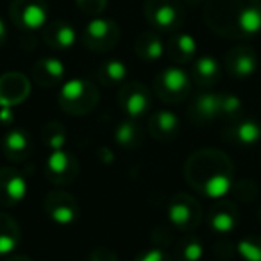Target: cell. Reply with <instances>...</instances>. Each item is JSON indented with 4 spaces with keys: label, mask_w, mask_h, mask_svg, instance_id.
<instances>
[{
    "label": "cell",
    "mask_w": 261,
    "mask_h": 261,
    "mask_svg": "<svg viewBox=\"0 0 261 261\" xmlns=\"http://www.w3.org/2000/svg\"><path fill=\"white\" fill-rule=\"evenodd\" d=\"M204 22L222 38H252L261 33V0H206Z\"/></svg>",
    "instance_id": "cell-1"
},
{
    "label": "cell",
    "mask_w": 261,
    "mask_h": 261,
    "mask_svg": "<svg viewBox=\"0 0 261 261\" xmlns=\"http://www.w3.org/2000/svg\"><path fill=\"white\" fill-rule=\"evenodd\" d=\"M185 179L195 192L210 199H222L232 188L234 167L225 152L207 147L195 150L186 160Z\"/></svg>",
    "instance_id": "cell-2"
},
{
    "label": "cell",
    "mask_w": 261,
    "mask_h": 261,
    "mask_svg": "<svg viewBox=\"0 0 261 261\" xmlns=\"http://www.w3.org/2000/svg\"><path fill=\"white\" fill-rule=\"evenodd\" d=\"M98 93L97 86L91 81L86 79H70L61 86L59 91V108L72 116H84L91 113L98 104Z\"/></svg>",
    "instance_id": "cell-3"
},
{
    "label": "cell",
    "mask_w": 261,
    "mask_h": 261,
    "mask_svg": "<svg viewBox=\"0 0 261 261\" xmlns=\"http://www.w3.org/2000/svg\"><path fill=\"white\" fill-rule=\"evenodd\" d=\"M154 91L165 104H179L192 91V77L181 66H167L154 79Z\"/></svg>",
    "instance_id": "cell-4"
},
{
    "label": "cell",
    "mask_w": 261,
    "mask_h": 261,
    "mask_svg": "<svg viewBox=\"0 0 261 261\" xmlns=\"http://www.w3.org/2000/svg\"><path fill=\"white\" fill-rule=\"evenodd\" d=\"M120 25L111 18L93 16L83 31V45L91 52H109L120 43Z\"/></svg>",
    "instance_id": "cell-5"
},
{
    "label": "cell",
    "mask_w": 261,
    "mask_h": 261,
    "mask_svg": "<svg viewBox=\"0 0 261 261\" xmlns=\"http://www.w3.org/2000/svg\"><path fill=\"white\" fill-rule=\"evenodd\" d=\"M145 18L156 31L175 33L185 22V8L179 0H145Z\"/></svg>",
    "instance_id": "cell-6"
},
{
    "label": "cell",
    "mask_w": 261,
    "mask_h": 261,
    "mask_svg": "<svg viewBox=\"0 0 261 261\" xmlns=\"http://www.w3.org/2000/svg\"><path fill=\"white\" fill-rule=\"evenodd\" d=\"M168 220L181 232H193L202 222L200 202L190 193H175L168 204Z\"/></svg>",
    "instance_id": "cell-7"
},
{
    "label": "cell",
    "mask_w": 261,
    "mask_h": 261,
    "mask_svg": "<svg viewBox=\"0 0 261 261\" xmlns=\"http://www.w3.org/2000/svg\"><path fill=\"white\" fill-rule=\"evenodd\" d=\"M11 22L22 31H38L47 25V0H11L9 6Z\"/></svg>",
    "instance_id": "cell-8"
},
{
    "label": "cell",
    "mask_w": 261,
    "mask_h": 261,
    "mask_svg": "<svg viewBox=\"0 0 261 261\" xmlns=\"http://www.w3.org/2000/svg\"><path fill=\"white\" fill-rule=\"evenodd\" d=\"M79 161L72 152L65 149L50 150L45 163V177L54 186H68L79 177Z\"/></svg>",
    "instance_id": "cell-9"
},
{
    "label": "cell",
    "mask_w": 261,
    "mask_h": 261,
    "mask_svg": "<svg viewBox=\"0 0 261 261\" xmlns=\"http://www.w3.org/2000/svg\"><path fill=\"white\" fill-rule=\"evenodd\" d=\"M118 106L127 118L140 120L152 106V95L145 84L138 81L123 83L118 90Z\"/></svg>",
    "instance_id": "cell-10"
},
{
    "label": "cell",
    "mask_w": 261,
    "mask_h": 261,
    "mask_svg": "<svg viewBox=\"0 0 261 261\" xmlns=\"http://www.w3.org/2000/svg\"><path fill=\"white\" fill-rule=\"evenodd\" d=\"M45 213L59 225H70L79 218V202L65 190H50L43 200Z\"/></svg>",
    "instance_id": "cell-11"
},
{
    "label": "cell",
    "mask_w": 261,
    "mask_h": 261,
    "mask_svg": "<svg viewBox=\"0 0 261 261\" xmlns=\"http://www.w3.org/2000/svg\"><path fill=\"white\" fill-rule=\"evenodd\" d=\"M222 140L240 149H250L261 140V123L250 116H240L222 129Z\"/></svg>",
    "instance_id": "cell-12"
},
{
    "label": "cell",
    "mask_w": 261,
    "mask_h": 261,
    "mask_svg": "<svg viewBox=\"0 0 261 261\" xmlns=\"http://www.w3.org/2000/svg\"><path fill=\"white\" fill-rule=\"evenodd\" d=\"M27 193V181L15 167L0 168V206L15 207Z\"/></svg>",
    "instance_id": "cell-13"
},
{
    "label": "cell",
    "mask_w": 261,
    "mask_h": 261,
    "mask_svg": "<svg viewBox=\"0 0 261 261\" xmlns=\"http://www.w3.org/2000/svg\"><path fill=\"white\" fill-rule=\"evenodd\" d=\"M31 93V81L20 72L0 75V108L20 106Z\"/></svg>",
    "instance_id": "cell-14"
},
{
    "label": "cell",
    "mask_w": 261,
    "mask_h": 261,
    "mask_svg": "<svg viewBox=\"0 0 261 261\" xmlns=\"http://www.w3.org/2000/svg\"><path fill=\"white\" fill-rule=\"evenodd\" d=\"M225 70L234 79H249L257 70V54L249 45H236L225 54Z\"/></svg>",
    "instance_id": "cell-15"
},
{
    "label": "cell",
    "mask_w": 261,
    "mask_h": 261,
    "mask_svg": "<svg viewBox=\"0 0 261 261\" xmlns=\"http://www.w3.org/2000/svg\"><path fill=\"white\" fill-rule=\"evenodd\" d=\"M207 225L217 234H229L236 229L240 222V211L238 206L231 200H220L213 204L207 213Z\"/></svg>",
    "instance_id": "cell-16"
},
{
    "label": "cell",
    "mask_w": 261,
    "mask_h": 261,
    "mask_svg": "<svg viewBox=\"0 0 261 261\" xmlns=\"http://www.w3.org/2000/svg\"><path fill=\"white\" fill-rule=\"evenodd\" d=\"M147 130L158 142H172L177 138L179 130H181V122H179L175 113L168 111V109H161L149 118Z\"/></svg>",
    "instance_id": "cell-17"
},
{
    "label": "cell",
    "mask_w": 261,
    "mask_h": 261,
    "mask_svg": "<svg viewBox=\"0 0 261 261\" xmlns=\"http://www.w3.org/2000/svg\"><path fill=\"white\" fill-rule=\"evenodd\" d=\"M188 116L195 125H210L218 118V93L200 91L188 108Z\"/></svg>",
    "instance_id": "cell-18"
},
{
    "label": "cell",
    "mask_w": 261,
    "mask_h": 261,
    "mask_svg": "<svg viewBox=\"0 0 261 261\" xmlns=\"http://www.w3.org/2000/svg\"><path fill=\"white\" fill-rule=\"evenodd\" d=\"M65 65L56 58L38 59L31 68V77L41 88H56L65 79Z\"/></svg>",
    "instance_id": "cell-19"
},
{
    "label": "cell",
    "mask_w": 261,
    "mask_h": 261,
    "mask_svg": "<svg viewBox=\"0 0 261 261\" xmlns=\"http://www.w3.org/2000/svg\"><path fill=\"white\" fill-rule=\"evenodd\" d=\"M43 41L52 50H68L75 45L77 33L65 20H54L43 27Z\"/></svg>",
    "instance_id": "cell-20"
},
{
    "label": "cell",
    "mask_w": 261,
    "mask_h": 261,
    "mask_svg": "<svg viewBox=\"0 0 261 261\" xmlns=\"http://www.w3.org/2000/svg\"><path fill=\"white\" fill-rule=\"evenodd\" d=\"M0 147H2V154L9 161L20 163V161H25L31 156L33 142H31L29 135L23 129H13L4 135V138L0 142Z\"/></svg>",
    "instance_id": "cell-21"
},
{
    "label": "cell",
    "mask_w": 261,
    "mask_h": 261,
    "mask_svg": "<svg viewBox=\"0 0 261 261\" xmlns=\"http://www.w3.org/2000/svg\"><path fill=\"white\" fill-rule=\"evenodd\" d=\"M165 54L175 63V65H185L192 63L197 54V41L188 33H174L168 41L165 43Z\"/></svg>",
    "instance_id": "cell-22"
},
{
    "label": "cell",
    "mask_w": 261,
    "mask_h": 261,
    "mask_svg": "<svg viewBox=\"0 0 261 261\" xmlns=\"http://www.w3.org/2000/svg\"><path fill=\"white\" fill-rule=\"evenodd\" d=\"M190 77L199 88H211L220 81V65L211 56H200L193 61Z\"/></svg>",
    "instance_id": "cell-23"
},
{
    "label": "cell",
    "mask_w": 261,
    "mask_h": 261,
    "mask_svg": "<svg viewBox=\"0 0 261 261\" xmlns=\"http://www.w3.org/2000/svg\"><path fill=\"white\" fill-rule=\"evenodd\" d=\"M115 142L122 147L123 150H136L145 142V133H143L140 120L127 118L122 120L115 127Z\"/></svg>",
    "instance_id": "cell-24"
},
{
    "label": "cell",
    "mask_w": 261,
    "mask_h": 261,
    "mask_svg": "<svg viewBox=\"0 0 261 261\" xmlns=\"http://www.w3.org/2000/svg\"><path fill=\"white\" fill-rule=\"evenodd\" d=\"M135 54L145 63H156L163 58L165 43L158 33L145 31L138 34V38L135 40Z\"/></svg>",
    "instance_id": "cell-25"
},
{
    "label": "cell",
    "mask_w": 261,
    "mask_h": 261,
    "mask_svg": "<svg viewBox=\"0 0 261 261\" xmlns=\"http://www.w3.org/2000/svg\"><path fill=\"white\" fill-rule=\"evenodd\" d=\"M22 238V229L18 222L8 213L0 211V256L9 254L18 247Z\"/></svg>",
    "instance_id": "cell-26"
},
{
    "label": "cell",
    "mask_w": 261,
    "mask_h": 261,
    "mask_svg": "<svg viewBox=\"0 0 261 261\" xmlns=\"http://www.w3.org/2000/svg\"><path fill=\"white\" fill-rule=\"evenodd\" d=\"M204 254V243L199 236L186 234L174 245L172 261H200Z\"/></svg>",
    "instance_id": "cell-27"
},
{
    "label": "cell",
    "mask_w": 261,
    "mask_h": 261,
    "mask_svg": "<svg viewBox=\"0 0 261 261\" xmlns=\"http://www.w3.org/2000/svg\"><path fill=\"white\" fill-rule=\"evenodd\" d=\"M97 79L108 88L125 83L127 79L125 63L120 61V59H108V61H104L97 68Z\"/></svg>",
    "instance_id": "cell-28"
},
{
    "label": "cell",
    "mask_w": 261,
    "mask_h": 261,
    "mask_svg": "<svg viewBox=\"0 0 261 261\" xmlns=\"http://www.w3.org/2000/svg\"><path fill=\"white\" fill-rule=\"evenodd\" d=\"M243 115V104L232 93H218V118L224 122H234Z\"/></svg>",
    "instance_id": "cell-29"
},
{
    "label": "cell",
    "mask_w": 261,
    "mask_h": 261,
    "mask_svg": "<svg viewBox=\"0 0 261 261\" xmlns=\"http://www.w3.org/2000/svg\"><path fill=\"white\" fill-rule=\"evenodd\" d=\"M41 138H43V143L48 147L50 150H59V149H65V143H66V129L63 123L56 122H47L41 130Z\"/></svg>",
    "instance_id": "cell-30"
},
{
    "label": "cell",
    "mask_w": 261,
    "mask_h": 261,
    "mask_svg": "<svg viewBox=\"0 0 261 261\" xmlns=\"http://www.w3.org/2000/svg\"><path fill=\"white\" fill-rule=\"evenodd\" d=\"M236 252L243 261H261V236H247L236 245Z\"/></svg>",
    "instance_id": "cell-31"
},
{
    "label": "cell",
    "mask_w": 261,
    "mask_h": 261,
    "mask_svg": "<svg viewBox=\"0 0 261 261\" xmlns=\"http://www.w3.org/2000/svg\"><path fill=\"white\" fill-rule=\"evenodd\" d=\"M229 193H232V197L238 202H252L257 197V186L250 179H242V181L232 182V188Z\"/></svg>",
    "instance_id": "cell-32"
},
{
    "label": "cell",
    "mask_w": 261,
    "mask_h": 261,
    "mask_svg": "<svg viewBox=\"0 0 261 261\" xmlns=\"http://www.w3.org/2000/svg\"><path fill=\"white\" fill-rule=\"evenodd\" d=\"M81 13L88 16H98L108 8V0H75Z\"/></svg>",
    "instance_id": "cell-33"
},
{
    "label": "cell",
    "mask_w": 261,
    "mask_h": 261,
    "mask_svg": "<svg viewBox=\"0 0 261 261\" xmlns=\"http://www.w3.org/2000/svg\"><path fill=\"white\" fill-rule=\"evenodd\" d=\"M135 261H172V256H168L163 249L158 247H150V249L143 250L136 256Z\"/></svg>",
    "instance_id": "cell-34"
},
{
    "label": "cell",
    "mask_w": 261,
    "mask_h": 261,
    "mask_svg": "<svg viewBox=\"0 0 261 261\" xmlns=\"http://www.w3.org/2000/svg\"><path fill=\"white\" fill-rule=\"evenodd\" d=\"M88 261H118V254L109 247H95L88 256Z\"/></svg>",
    "instance_id": "cell-35"
},
{
    "label": "cell",
    "mask_w": 261,
    "mask_h": 261,
    "mask_svg": "<svg viewBox=\"0 0 261 261\" xmlns=\"http://www.w3.org/2000/svg\"><path fill=\"white\" fill-rule=\"evenodd\" d=\"M234 247L231 245L229 242H217L215 243V247H213V252H215V256L218 257V259H224V261H227V259H231L232 256H234Z\"/></svg>",
    "instance_id": "cell-36"
},
{
    "label": "cell",
    "mask_w": 261,
    "mask_h": 261,
    "mask_svg": "<svg viewBox=\"0 0 261 261\" xmlns=\"http://www.w3.org/2000/svg\"><path fill=\"white\" fill-rule=\"evenodd\" d=\"M13 120V108H2L0 111V122L9 123Z\"/></svg>",
    "instance_id": "cell-37"
},
{
    "label": "cell",
    "mask_w": 261,
    "mask_h": 261,
    "mask_svg": "<svg viewBox=\"0 0 261 261\" xmlns=\"http://www.w3.org/2000/svg\"><path fill=\"white\" fill-rule=\"evenodd\" d=\"M6 40H8V27H6L4 20L0 18V48L6 45Z\"/></svg>",
    "instance_id": "cell-38"
},
{
    "label": "cell",
    "mask_w": 261,
    "mask_h": 261,
    "mask_svg": "<svg viewBox=\"0 0 261 261\" xmlns=\"http://www.w3.org/2000/svg\"><path fill=\"white\" fill-rule=\"evenodd\" d=\"M6 261H33L31 257H27V256H11V257H8Z\"/></svg>",
    "instance_id": "cell-39"
},
{
    "label": "cell",
    "mask_w": 261,
    "mask_h": 261,
    "mask_svg": "<svg viewBox=\"0 0 261 261\" xmlns=\"http://www.w3.org/2000/svg\"><path fill=\"white\" fill-rule=\"evenodd\" d=\"M182 2L188 6H199V4H202V2H206V0H182Z\"/></svg>",
    "instance_id": "cell-40"
},
{
    "label": "cell",
    "mask_w": 261,
    "mask_h": 261,
    "mask_svg": "<svg viewBox=\"0 0 261 261\" xmlns=\"http://www.w3.org/2000/svg\"><path fill=\"white\" fill-rule=\"evenodd\" d=\"M257 217H259V220H261V207H259V211H257Z\"/></svg>",
    "instance_id": "cell-41"
}]
</instances>
